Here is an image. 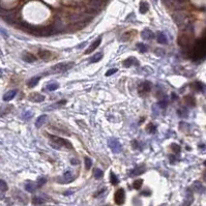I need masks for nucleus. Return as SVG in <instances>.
<instances>
[{
	"instance_id": "nucleus-1",
	"label": "nucleus",
	"mask_w": 206,
	"mask_h": 206,
	"mask_svg": "<svg viewBox=\"0 0 206 206\" xmlns=\"http://www.w3.org/2000/svg\"><path fill=\"white\" fill-rule=\"evenodd\" d=\"M49 138L52 140L51 145L54 147V148L60 149L61 147H66V148H69V149L73 148L71 144L68 142V140H66V139L60 138V137H56V136H49Z\"/></svg>"
},
{
	"instance_id": "nucleus-2",
	"label": "nucleus",
	"mask_w": 206,
	"mask_h": 206,
	"mask_svg": "<svg viewBox=\"0 0 206 206\" xmlns=\"http://www.w3.org/2000/svg\"><path fill=\"white\" fill-rule=\"evenodd\" d=\"M74 62H61V63H58L56 66H52L51 71L50 73L57 74V73H62V71H66L68 69L71 68L74 66Z\"/></svg>"
},
{
	"instance_id": "nucleus-3",
	"label": "nucleus",
	"mask_w": 206,
	"mask_h": 206,
	"mask_svg": "<svg viewBox=\"0 0 206 206\" xmlns=\"http://www.w3.org/2000/svg\"><path fill=\"white\" fill-rule=\"evenodd\" d=\"M109 146H110L111 150H112L114 153H120L121 150H122V147H121L120 142L115 138L109 139Z\"/></svg>"
},
{
	"instance_id": "nucleus-4",
	"label": "nucleus",
	"mask_w": 206,
	"mask_h": 206,
	"mask_svg": "<svg viewBox=\"0 0 206 206\" xmlns=\"http://www.w3.org/2000/svg\"><path fill=\"white\" fill-rule=\"evenodd\" d=\"M114 199H115V203H116V204H118V205L122 204V203L124 202V199H125L124 190H123V189H119V190L115 193Z\"/></svg>"
},
{
	"instance_id": "nucleus-5",
	"label": "nucleus",
	"mask_w": 206,
	"mask_h": 206,
	"mask_svg": "<svg viewBox=\"0 0 206 206\" xmlns=\"http://www.w3.org/2000/svg\"><path fill=\"white\" fill-rule=\"evenodd\" d=\"M100 43H102V37L100 36V37H98V39H96L95 41H94L93 43L91 44V45H90V47L85 51V54H90L91 52H93L94 50H95L96 48H98V46L100 45Z\"/></svg>"
},
{
	"instance_id": "nucleus-6",
	"label": "nucleus",
	"mask_w": 206,
	"mask_h": 206,
	"mask_svg": "<svg viewBox=\"0 0 206 206\" xmlns=\"http://www.w3.org/2000/svg\"><path fill=\"white\" fill-rule=\"evenodd\" d=\"M151 89V83L150 82H144V83L140 84L139 86V92L142 93H148Z\"/></svg>"
},
{
	"instance_id": "nucleus-7",
	"label": "nucleus",
	"mask_w": 206,
	"mask_h": 206,
	"mask_svg": "<svg viewBox=\"0 0 206 206\" xmlns=\"http://www.w3.org/2000/svg\"><path fill=\"white\" fill-rule=\"evenodd\" d=\"M141 36H142V39H146V41H150V39H152L154 37V34H153V32L150 29H144L142 31V33H141Z\"/></svg>"
},
{
	"instance_id": "nucleus-8",
	"label": "nucleus",
	"mask_w": 206,
	"mask_h": 206,
	"mask_svg": "<svg viewBox=\"0 0 206 206\" xmlns=\"http://www.w3.org/2000/svg\"><path fill=\"white\" fill-rule=\"evenodd\" d=\"M74 175L71 171H66V173L63 174L62 176V179H61V182L62 183H68V182H71L74 180Z\"/></svg>"
},
{
	"instance_id": "nucleus-9",
	"label": "nucleus",
	"mask_w": 206,
	"mask_h": 206,
	"mask_svg": "<svg viewBox=\"0 0 206 206\" xmlns=\"http://www.w3.org/2000/svg\"><path fill=\"white\" fill-rule=\"evenodd\" d=\"M47 201V197H45V195H41V196H36L32 199V203L35 205L44 204V203Z\"/></svg>"
},
{
	"instance_id": "nucleus-10",
	"label": "nucleus",
	"mask_w": 206,
	"mask_h": 206,
	"mask_svg": "<svg viewBox=\"0 0 206 206\" xmlns=\"http://www.w3.org/2000/svg\"><path fill=\"white\" fill-rule=\"evenodd\" d=\"M39 57H41V59L47 61V60H50L52 54H51V52L47 51V50H41V51L39 52Z\"/></svg>"
},
{
	"instance_id": "nucleus-11",
	"label": "nucleus",
	"mask_w": 206,
	"mask_h": 206,
	"mask_svg": "<svg viewBox=\"0 0 206 206\" xmlns=\"http://www.w3.org/2000/svg\"><path fill=\"white\" fill-rule=\"evenodd\" d=\"M17 92H18L17 90H10V91L6 92V93L3 95V100L4 102H8V100H12V98L17 95Z\"/></svg>"
},
{
	"instance_id": "nucleus-12",
	"label": "nucleus",
	"mask_w": 206,
	"mask_h": 206,
	"mask_svg": "<svg viewBox=\"0 0 206 206\" xmlns=\"http://www.w3.org/2000/svg\"><path fill=\"white\" fill-rule=\"evenodd\" d=\"M157 41H159V44H163V45H164V44L168 43L167 36H166V34L163 32V31H159V32H157Z\"/></svg>"
},
{
	"instance_id": "nucleus-13",
	"label": "nucleus",
	"mask_w": 206,
	"mask_h": 206,
	"mask_svg": "<svg viewBox=\"0 0 206 206\" xmlns=\"http://www.w3.org/2000/svg\"><path fill=\"white\" fill-rule=\"evenodd\" d=\"M29 100H30L31 102L39 103V102H43V100H45V96L41 95V94H39V93H33L32 95H30Z\"/></svg>"
},
{
	"instance_id": "nucleus-14",
	"label": "nucleus",
	"mask_w": 206,
	"mask_h": 206,
	"mask_svg": "<svg viewBox=\"0 0 206 206\" xmlns=\"http://www.w3.org/2000/svg\"><path fill=\"white\" fill-rule=\"evenodd\" d=\"M23 59H24V61L26 62H34L36 61V58H35L34 55H32V54L28 53V52H26V53L23 54Z\"/></svg>"
},
{
	"instance_id": "nucleus-15",
	"label": "nucleus",
	"mask_w": 206,
	"mask_h": 206,
	"mask_svg": "<svg viewBox=\"0 0 206 206\" xmlns=\"http://www.w3.org/2000/svg\"><path fill=\"white\" fill-rule=\"evenodd\" d=\"M37 188H39V186L35 184L34 182H29V183H26V186H25V190L29 193H34Z\"/></svg>"
},
{
	"instance_id": "nucleus-16",
	"label": "nucleus",
	"mask_w": 206,
	"mask_h": 206,
	"mask_svg": "<svg viewBox=\"0 0 206 206\" xmlns=\"http://www.w3.org/2000/svg\"><path fill=\"white\" fill-rule=\"evenodd\" d=\"M133 64H136V66H138V61L136 60V58L134 57H131V58H127V60H124L123 61V66H125V68H130L131 66H133Z\"/></svg>"
},
{
	"instance_id": "nucleus-17",
	"label": "nucleus",
	"mask_w": 206,
	"mask_h": 206,
	"mask_svg": "<svg viewBox=\"0 0 206 206\" xmlns=\"http://www.w3.org/2000/svg\"><path fill=\"white\" fill-rule=\"evenodd\" d=\"M85 20V16L83 15H73L71 17V23H78V22H82V21Z\"/></svg>"
},
{
	"instance_id": "nucleus-18",
	"label": "nucleus",
	"mask_w": 206,
	"mask_h": 206,
	"mask_svg": "<svg viewBox=\"0 0 206 206\" xmlns=\"http://www.w3.org/2000/svg\"><path fill=\"white\" fill-rule=\"evenodd\" d=\"M41 76L39 75V76H36V77H33V78H31L30 80L28 81V87H34V86H36V84L39 83V81L41 80Z\"/></svg>"
},
{
	"instance_id": "nucleus-19",
	"label": "nucleus",
	"mask_w": 206,
	"mask_h": 206,
	"mask_svg": "<svg viewBox=\"0 0 206 206\" xmlns=\"http://www.w3.org/2000/svg\"><path fill=\"white\" fill-rule=\"evenodd\" d=\"M47 120V115H41L39 118L35 121V127H41V125H44V123Z\"/></svg>"
},
{
	"instance_id": "nucleus-20",
	"label": "nucleus",
	"mask_w": 206,
	"mask_h": 206,
	"mask_svg": "<svg viewBox=\"0 0 206 206\" xmlns=\"http://www.w3.org/2000/svg\"><path fill=\"white\" fill-rule=\"evenodd\" d=\"M145 172V168L144 167H140V166H137L133 171L131 172L132 176H137V175H140V174L144 173Z\"/></svg>"
},
{
	"instance_id": "nucleus-21",
	"label": "nucleus",
	"mask_w": 206,
	"mask_h": 206,
	"mask_svg": "<svg viewBox=\"0 0 206 206\" xmlns=\"http://www.w3.org/2000/svg\"><path fill=\"white\" fill-rule=\"evenodd\" d=\"M193 188H194V190L196 191V192H198V193H204L206 191V189L200 183V182H195Z\"/></svg>"
},
{
	"instance_id": "nucleus-22",
	"label": "nucleus",
	"mask_w": 206,
	"mask_h": 206,
	"mask_svg": "<svg viewBox=\"0 0 206 206\" xmlns=\"http://www.w3.org/2000/svg\"><path fill=\"white\" fill-rule=\"evenodd\" d=\"M139 8H140L139 10H140L141 14H145V12L149 9V4L147 3V2H145V1H142L140 3V7H139Z\"/></svg>"
},
{
	"instance_id": "nucleus-23",
	"label": "nucleus",
	"mask_w": 206,
	"mask_h": 206,
	"mask_svg": "<svg viewBox=\"0 0 206 206\" xmlns=\"http://www.w3.org/2000/svg\"><path fill=\"white\" fill-rule=\"evenodd\" d=\"M89 5H90V7H91L92 9L98 10V8L100 7V0H91V1H90V3H89Z\"/></svg>"
},
{
	"instance_id": "nucleus-24",
	"label": "nucleus",
	"mask_w": 206,
	"mask_h": 206,
	"mask_svg": "<svg viewBox=\"0 0 206 206\" xmlns=\"http://www.w3.org/2000/svg\"><path fill=\"white\" fill-rule=\"evenodd\" d=\"M58 87H59V84H58L57 82H51V83H49L47 85V89L49 90V91H54V90H56Z\"/></svg>"
},
{
	"instance_id": "nucleus-25",
	"label": "nucleus",
	"mask_w": 206,
	"mask_h": 206,
	"mask_svg": "<svg viewBox=\"0 0 206 206\" xmlns=\"http://www.w3.org/2000/svg\"><path fill=\"white\" fill-rule=\"evenodd\" d=\"M110 181L111 183L113 184V186H116V184L119 183V179L118 177H117V175H115L113 172H111V176H110Z\"/></svg>"
},
{
	"instance_id": "nucleus-26",
	"label": "nucleus",
	"mask_w": 206,
	"mask_h": 206,
	"mask_svg": "<svg viewBox=\"0 0 206 206\" xmlns=\"http://www.w3.org/2000/svg\"><path fill=\"white\" fill-rule=\"evenodd\" d=\"M103 58V53H98L93 56V57L90 59V63H95V62H98L100 59Z\"/></svg>"
},
{
	"instance_id": "nucleus-27",
	"label": "nucleus",
	"mask_w": 206,
	"mask_h": 206,
	"mask_svg": "<svg viewBox=\"0 0 206 206\" xmlns=\"http://www.w3.org/2000/svg\"><path fill=\"white\" fill-rule=\"evenodd\" d=\"M93 175L96 179H100V178H103V176H104V172H103L100 169H94L93 170Z\"/></svg>"
},
{
	"instance_id": "nucleus-28",
	"label": "nucleus",
	"mask_w": 206,
	"mask_h": 206,
	"mask_svg": "<svg viewBox=\"0 0 206 206\" xmlns=\"http://www.w3.org/2000/svg\"><path fill=\"white\" fill-rule=\"evenodd\" d=\"M142 183H143V180L142 179L136 180V181L134 182V184H133L134 189H136V190H140V188L142 186Z\"/></svg>"
},
{
	"instance_id": "nucleus-29",
	"label": "nucleus",
	"mask_w": 206,
	"mask_h": 206,
	"mask_svg": "<svg viewBox=\"0 0 206 206\" xmlns=\"http://www.w3.org/2000/svg\"><path fill=\"white\" fill-rule=\"evenodd\" d=\"M137 48L139 50H140L142 53H145V52L147 51V47H146V45H144V44H142V43H140V44H138L137 45Z\"/></svg>"
},
{
	"instance_id": "nucleus-30",
	"label": "nucleus",
	"mask_w": 206,
	"mask_h": 206,
	"mask_svg": "<svg viewBox=\"0 0 206 206\" xmlns=\"http://www.w3.org/2000/svg\"><path fill=\"white\" fill-rule=\"evenodd\" d=\"M178 114L180 115L181 117H186L188 116V110L186 108H181L178 110Z\"/></svg>"
},
{
	"instance_id": "nucleus-31",
	"label": "nucleus",
	"mask_w": 206,
	"mask_h": 206,
	"mask_svg": "<svg viewBox=\"0 0 206 206\" xmlns=\"http://www.w3.org/2000/svg\"><path fill=\"white\" fill-rule=\"evenodd\" d=\"M31 117H32V113L29 112V111H25V112L23 113V118H24L25 120H29Z\"/></svg>"
},
{
	"instance_id": "nucleus-32",
	"label": "nucleus",
	"mask_w": 206,
	"mask_h": 206,
	"mask_svg": "<svg viewBox=\"0 0 206 206\" xmlns=\"http://www.w3.org/2000/svg\"><path fill=\"white\" fill-rule=\"evenodd\" d=\"M0 186H1V193L3 194L5 191H7V184L5 183V181L4 180H1L0 181Z\"/></svg>"
},
{
	"instance_id": "nucleus-33",
	"label": "nucleus",
	"mask_w": 206,
	"mask_h": 206,
	"mask_svg": "<svg viewBox=\"0 0 206 206\" xmlns=\"http://www.w3.org/2000/svg\"><path fill=\"white\" fill-rule=\"evenodd\" d=\"M91 165H92L91 159H90L89 157H85V167H86V169L89 170L90 167H91Z\"/></svg>"
},
{
	"instance_id": "nucleus-34",
	"label": "nucleus",
	"mask_w": 206,
	"mask_h": 206,
	"mask_svg": "<svg viewBox=\"0 0 206 206\" xmlns=\"http://www.w3.org/2000/svg\"><path fill=\"white\" fill-rule=\"evenodd\" d=\"M115 73H117V68H111L106 73V76L107 77H110V76H112L113 74H115Z\"/></svg>"
},
{
	"instance_id": "nucleus-35",
	"label": "nucleus",
	"mask_w": 206,
	"mask_h": 206,
	"mask_svg": "<svg viewBox=\"0 0 206 206\" xmlns=\"http://www.w3.org/2000/svg\"><path fill=\"white\" fill-rule=\"evenodd\" d=\"M46 181H47V179H46V178H43V177L39 178V181H37V182H39V183H37V186H39V188H41V186H43L44 184L46 183Z\"/></svg>"
},
{
	"instance_id": "nucleus-36",
	"label": "nucleus",
	"mask_w": 206,
	"mask_h": 206,
	"mask_svg": "<svg viewBox=\"0 0 206 206\" xmlns=\"http://www.w3.org/2000/svg\"><path fill=\"white\" fill-rule=\"evenodd\" d=\"M155 130H157V127H155V125H153V124H149L148 127H147V131H149L151 134H154Z\"/></svg>"
},
{
	"instance_id": "nucleus-37",
	"label": "nucleus",
	"mask_w": 206,
	"mask_h": 206,
	"mask_svg": "<svg viewBox=\"0 0 206 206\" xmlns=\"http://www.w3.org/2000/svg\"><path fill=\"white\" fill-rule=\"evenodd\" d=\"M172 148L174 149V152H175V153H179V151H180V147L178 146L177 144H173V145H172Z\"/></svg>"
},
{
	"instance_id": "nucleus-38",
	"label": "nucleus",
	"mask_w": 206,
	"mask_h": 206,
	"mask_svg": "<svg viewBox=\"0 0 206 206\" xmlns=\"http://www.w3.org/2000/svg\"><path fill=\"white\" fill-rule=\"evenodd\" d=\"M106 191H107L106 189H103V190L100 191L98 194H95V197H100L102 195H105V194H106Z\"/></svg>"
},
{
	"instance_id": "nucleus-39",
	"label": "nucleus",
	"mask_w": 206,
	"mask_h": 206,
	"mask_svg": "<svg viewBox=\"0 0 206 206\" xmlns=\"http://www.w3.org/2000/svg\"><path fill=\"white\" fill-rule=\"evenodd\" d=\"M159 106H161L163 109H165L166 107H167V102H165V100H162V102H159Z\"/></svg>"
},
{
	"instance_id": "nucleus-40",
	"label": "nucleus",
	"mask_w": 206,
	"mask_h": 206,
	"mask_svg": "<svg viewBox=\"0 0 206 206\" xmlns=\"http://www.w3.org/2000/svg\"><path fill=\"white\" fill-rule=\"evenodd\" d=\"M71 194H74V191H68L66 193H64L66 196H68V195H71Z\"/></svg>"
},
{
	"instance_id": "nucleus-41",
	"label": "nucleus",
	"mask_w": 206,
	"mask_h": 206,
	"mask_svg": "<svg viewBox=\"0 0 206 206\" xmlns=\"http://www.w3.org/2000/svg\"><path fill=\"white\" fill-rule=\"evenodd\" d=\"M71 164H78V162L75 161V159H71Z\"/></svg>"
},
{
	"instance_id": "nucleus-42",
	"label": "nucleus",
	"mask_w": 206,
	"mask_h": 206,
	"mask_svg": "<svg viewBox=\"0 0 206 206\" xmlns=\"http://www.w3.org/2000/svg\"><path fill=\"white\" fill-rule=\"evenodd\" d=\"M204 180L206 181V173H205V175H204Z\"/></svg>"
},
{
	"instance_id": "nucleus-43",
	"label": "nucleus",
	"mask_w": 206,
	"mask_h": 206,
	"mask_svg": "<svg viewBox=\"0 0 206 206\" xmlns=\"http://www.w3.org/2000/svg\"><path fill=\"white\" fill-rule=\"evenodd\" d=\"M204 165H205V166H206V161H205V162H204Z\"/></svg>"
},
{
	"instance_id": "nucleus-44",
	"label": "nucleus",
	"mask_w": 206,
	"mask_h": 206,
	"mask_svg": "<svg viewBox=\"0 0 206 206\" xmlns=\"http://www.w3.org/2000/svg\"><path fill=\"white\" fill-rule=\"evenodd\" d=\"M154 1H155V2H157V0H154Z\"/></svg>"
}]
</instances>
